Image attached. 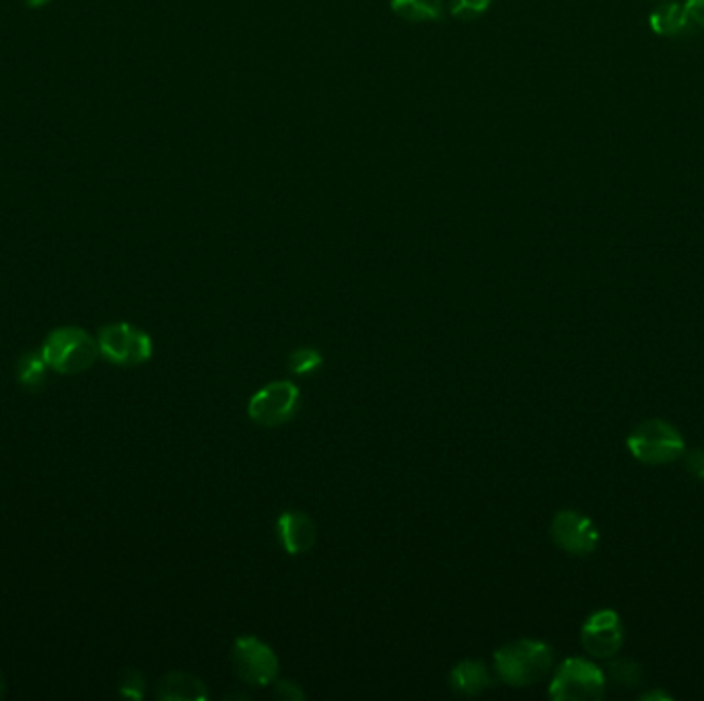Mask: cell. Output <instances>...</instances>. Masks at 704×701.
Masks as SVG:
<instances>
[{
  "instance_id": "1",
  "label": "cell",
  "mask_w": 704,
  "mask_h": 701,
  "mask_svg": "<svg viewBox=\"0 0 704 701\" xmlns=\"http://www.w3.org/2000/svg\"><path fill=\"white\" fill-rule=\"evenodd\" d=\"M552 663V648L540 640H515L494 652V673L508 687H529L542 681Z\"/></svg>"
},
{
  "instance_id": "2",
  "label": "cell",
  "mask_w": 704,
  "mask_h": 701,
  "mask_svg": "<svg viewBox=\"0 0 704 701\" xmlns=\"http://www.w3.org/2000/svg\"><path fill=\"white\" fill-rule=\"evenodd\" d=\"M41 356L48 369L59 374H83L98 362V340L75 326L59 328L48 333L41 344Z\"/></svg>"
},
{
  "instance_id": "3",
  "label": "cell",
  "mask_w": 704,
  "mask_h": 701,
  "mask_svg": "<svg viewBox=\"0 0 704 701\" xmlns=\"http://www.w3.org/2000/svg\"><path fill=\"white\" fill-rule=\"evenodd\" d=\"M628 450L645 466H667L682 459L686 443L680 430L664 420H646L630 432Z\"/></svg>"
},
{
  "instance_id": "4",
  "label": "cell",
  "mask_w": 704,
  "mask_h": 701,
  "mask_svg": "<svg viewBox=\"0 0 704 701\" xmlns=\"http://www.w3.org/2000/svg\"><path fill=\"white\" fill-rule=\"evenodd\" d=\"M98 344L99 354L117 367H138L153 356L151 335L126 321L103 326L99 330Z\"/></svg>"
},
{
  "instance_id": "5",
  "label": "cell",
  "mask_w": 704,
  "mask_h": 701,
  "mask_svg": "<svg viewBox=\"0 0 704 701\" xmlns=\"http://www.w3.org/2000/svg\"><path fill=\"white\" fill-rule=\"evenodd\" d=\"M606 693V675L586 659H567L550 683V698L561 701L600 700Z\"/></svg>"
},
{
  "instance_id": "6",
  "label": "cell",
  "mask_w": 704,
  "mask_h": 701,
  "mask_svg": "<svg viewBox=\"0 0 704 701\" xmlns=\"http://www.w3.org/2000/svg\"><path fill=\"white\" fill-rule=\"evenodd\" d=\"M301 393L291 381H273L255 391L248 404V416L257 426L278 429L291 422L299 411Z\"/></svg>"
},
{
  "instance_id": "7",
  "label": "cell",
  "mask_w": 704,
  "mask_h": 701,
  "mask_svg": "<svg viewBox=\"0 0 704 701\" xmlns=\"http://www.w3.org/2000/svg\"><path fill=\"white\" fill-rule=\"evenodd\" d=\"M235 675L252 687L273 685L278 677V659L273 648L255 636L237 638L231 650Z\"/></svg>"
},
{
  "instance_id": "8",
  "label": "cell",
  "mask_w": 704,
  "mask_h": 701,
  "mask_svg": "<svg viewBox=\"0 0 704 701\" xmlns=\"http://www.w3.org/2000/svg\"><path fill=\"white\" fill-rule=\"evenodd\" d=\"M550 535L552 541L570 556H589L600 544L598 526L577 510H561L552 521Z\"/></svg>"
},
{
  "instance_id": "9",
  "label": "cell",
  "mask_w": 704,
  "mask_h": 701,
  "mask_svg": "<svg viewBox=\"0 0 704 701\" xmlns=\"http://www.w3.org/2000/svg\"><path fill=\"white\" fill-rule=\"evenodd\" d=\"M581 643L591 657L612 659L625 643V627L620 617L609 609L595 611L587 617L581 629Z\"/></svg>"
},
{
  "instance_id": "10",
  "label": "cell",
  "mask_w": 704,
  "mask_h": 701,
  "mask_svg": "<svg viewBox=\"0 0 704 701\" xmlns=\"http://www.w3.org/2000/svg\"><path fill=\"white\" fill-rule=\"evenodd\" d=\"M276 537L280 547L291 553L301 556L307 553L317 541V526L312 517L301 510L282 512L276 521Z\"/></svg>"
},
{
  "instance_id": "11",
  "label": "cell",
  "mask_w": 704,
  "mask_h": 701,
  "mask_svg": "<svg viewBox=\"0 0 704 701\" xmlns=\"http://www.w3.org/2000/svg\"><path fill=\"white\" fill-rule=\"evenodd\" d=\"M156 698L165 701L209 700V691L202 679L186 671H172L156 683Z\"/></svg>"
},
{
  "instance_id": "12",
  "label": "cell",
  "mask_w": 704,
  "mask_h": 701,
  "mask_svg": "<svg viewBox=\"0 0 704 701\" xmlns=\"http://www.w3.org/2000/svg\"><path fill=\"white\" fill-rule=\"evenodd\" d=\"M450 685L462 696H480L494 687V675L480 661H462L451 668Z\"/></svg>"
},
{
  "instance_id": "13",
  "label": "cell",
  "mask_w": 704,
  "mask_h": 701,
  "mask_svg": "<svg viewBox=\"0 0 704 701\" xmlns=\"http://www.w3.org/2000/svg\"><path fill=\"white\" fill-rule=\"evenodd\" d=\"M649 23H651V29L657 34V36H680V34H686L690 27H692V20H690V13L686 11L684 4H678V2H665V4H659L651 17H649Z\"/></svg>"
},
{
  "instance_id": "14",
  "label": "cell",
  "mask_w": 704,
  "mask_h": 701,
  "mask_svg": "<svg viewBox=\"0 0 704 701\" xmlns=\"http://www.w3.org/2000/svg\"><path fill=\"white\" fill-rule=\"evenodd\" d=\"M391 11L412 23L443 20V0H390Z\"/></svg>"
},
{
  "instance_id": "15",
  "label": "cell",
  "mask_w": 704,
  "mask_h": 701,
  "mask_svg": "<svg viewBox=\"0 0 704 701\" xmlns=\"http://www.w3.org/2000/svg\"><path fill=\"white\" fill-rule=\"evenodd\" d=\"M17 379H20L21 387L27 391L43 390L46 381H48V365L41 356V352H32V354H23L17 362Z\"/></svg>"
},
{
  "instance_id": "16",
  "label": "cell",
  "mask_w": 704,
  "mask_h": 701,
  "mask_svg": "<svg viewBox=\"0 0 704 701\" xmlns=\"http://www.w3.org/2000/svg\"><path fill=\"white\" fill-rule=\"evenodd\" d=\"M322 365H324L322 352L310 348V346L297 348L289 356V369L299 377H310L315 370L322 369Z\"/></svg>"
},
{
  "instance_id": "17",
  "label": "cell",
  "mask_w": 704,
  "mask_h": 701,
  "mask_svg": "<svg viewBox=\"0 0 704 701\" xmlns=\"http://www.w3.org/2000/svg\"><path fill=\"white\" fill-rule=\"evenodd\" d=\"M609 679L620 685V687H634L639 683L643 681V671H641V664L632 663V661H616V663L609 664V671H607Z\"/></svg>"
},
{
  "instance_id": "18",
  "label": "cell",
  "mask_w": 704,
  "mask_h": 701,
  "mask_svg": "<svg viewBox=\"0 0 704 701\" xmlns=\"http://www.w3.org/2000/svg\"><path fill=\"white\" fill-rule=\"evenodd\" d=\"M492 0H451L450 13L460 21H472L487 13Z\"/></svg>"
},
{
  "instance_id": "19",
  "label": "cell",
  "mask_w": 704,
  "mask_h": 701,
  "mask_svg": "<svg viewBox=\"0 0 704 701\" xmlns=\"http://www.w3.org/2000/svg\"><path fill=\"white\" fill-rule=\"evenodd\" d=\"M120 693L126 698H135L140 700L144 693V679L138 671H126L122 681H120Z\"/></svg>"
},
{
  "instance_id": "20",
  "label": "cell",
  "mask_w": 704,
  "mask_h": 701,
  "mask_svg": "<svg viewBox=\"0 0 704 701\" xmlns=\"http://www.w3.org/2000/svg\"><path fill=\"white\" fill-rule=\"evenodd\" d=\"M274 696L278 700L297 701L305 698V691L294 681H274Z\"/></svg>"
},
{
  "instance_id": "21",
  "label": "cell",
  "mask_w": 704,
  "mask_h": 701,
  "mask_svg": "<svg viewBox=\"0 0 704 701\" xmlns=\"http://www.w3.org/2000/svg\"><path fill=\"white\" fill-rule=\"evenodd\" d=\"M684 466L688 469L690 475H694L696 480H703L704 482V450L701 448H694L690 453H684Z\"/></svg>"
},
{
  "instance_id": "22",
  "label": "cell",
  "mask_w": 704,
  "mask_h": 701,
  "mask_svg": "<svg viewBox=\"0 0 704 701\" xmlns=\"http://www.w3.org/2000/svg\"><path fill=\"white\" fill-rule=\"evenodd\" d=\"M686 11L690 13V20L696 25L704 27V0H686Z\"/></svg>"
},
{
  "instance_id": "23",
  "label": "cell",
  "mask_w": 704,
  "mask_h": 701,
  "mask_svg": "<svg viewBox=\"0 0 704 701\" xmlns=\"http://www.w3.org/2000/svg\"><path fill=\"white\" fill-rule=\"evenodd\" d=\"M659 698H665V700H669L667 696H664V693H657V691H651V693H646V696H643V700H659Z\"/></svg>"
},
{
  "instance_id": "24",
  "label": "cell",
  "mask_w": 704,
  "mask_h": 701,
  "mask_svg": "<svg viewBox=\"0 0 704 701\" xmlns=\"http://www.w3.org/2000/svg\"><path fill=\"white\" fill-rule=\"evenodd\" d=\"M7 696V679H4V675L0 673V700Z\"/></svg>"
}]
</instances>
